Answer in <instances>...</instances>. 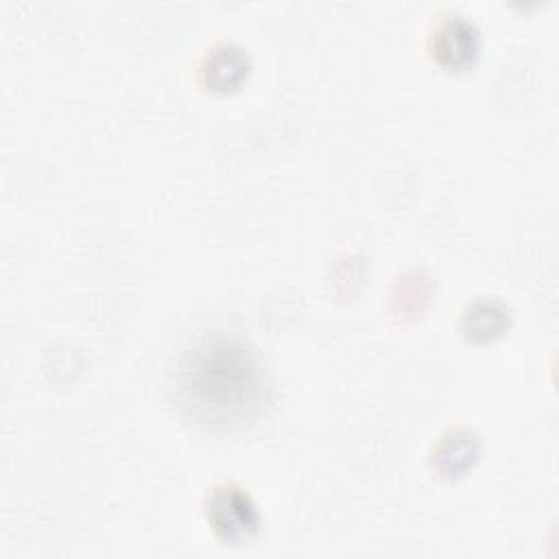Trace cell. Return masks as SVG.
<instances>
[{"mask_svg":"<svg viewBox=\"0 0 559 559\" xmlns=\"http://www.w3.org/2000/svg\"><path fill=\"white\" fill-rule=\"evenodd\" d=\"M205 518L225 544H242L251 539L260 526L253 500L231 483L212 489L205 502Z\"/></svg>","mask_w":559,"mask_h":559,"instance_id":"obj_2","label":"cell"},{"mask_svg":"<svg viewBox=\"0 0 559 559\" xmlns=\"http://www.w3.org/2000/svg\"><path fill=\"white\" fill-rule=\"evenodd\" d=\"M249 57L236 44L214 46L201 63V81L214 92L236 90L249 74Z\"/></svg>","mask_w":559,"mask_h":559,"instance_id":"obj_4","label":"cell"},{"mask_svg":"<svg viewBox=\"0 0 559 559\" xmlns=\"http://www.w3.org/2000/svg\"><path fill=\"white\" fill-rule=\"evenodd\" d=\"M478 454L476 439L469 432L456 430L448 435L439 448H437V463L443 474H461L467 465H472V459Z\"/></svg>","mask_w":559,"mask_h":559,"instance_id":"obj_6","label":"cell"},{"mask_svg":"<svg viewBox=\"0 0 559 559\" xmlns=\"http://www.w3.org/2000/svg\"><path fill=\"white\" fill-rule=\"evenodd\" d=\"M177 408L212 430L255 424L271 404V382L260 354L247 341L212 334L197 341L173 376Z\"/></svg>","mask_w":559,"mask_h":559,"instance_id":"obj_1","label":"cell"},{"mask_svg":"<svg viewBox=\"0 0 559 559\" xmlns=\"http://www.w3.org/2000/svg\"><path fill=\"white\" fill-rule=\"evenodd\" d=\"M509 325V308L498 299H478L463 314V332L472 341H491Z\"/></svg>","mask_w":559,"mask_h":559,"instance_id":"obj_5","label":"cell"},{"mask_svg":"<svg viewBox=\"0 0 559 559\" xmlns=\"http://www.w3.org/2000/svg\"><path fill=\"white\" fill-rule=\"evenodd\" d=\"M432 55L445 68H465L472 63L480 48L478 28L463 15H450L437 24L432 39Z\"/></svg>","mask_w":559,"mask_h":559,"instance_id":"obj_3","label":"cell"}]
</instances>
